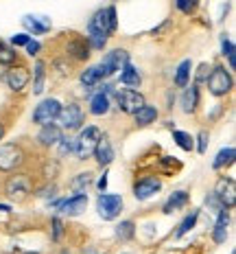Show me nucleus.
Segmentation results:
<instances>
[{
  "label": "nucleus",
  "instance_id": "f257e3e1",
  "mask_svg": "<svg viewBox=\"0 0 236 254\" xmlns=\"http://www.w3.org/2000/svg\"><path fill=\"white\" fill-rule=\"evenodd\" d=\"M118 31V11L116 4H109V7L96 9L90 20H88V33H98L105 38H112Z\"/></svg>",
  "mask_w": 236,
  "mask_h": 254
},
{
  "label": "nucleus",
  "instance_id": "f03ea898",
  "mask_svg": "<svg viewBox=\"0 0 236 254\" xmlns=\"http://www.w3.org/2000/svg\"><path fill=\"white\" fill-rule=\"evenodd\" d=\"M4 195L13 202H24L33 195L35 190V182L29 173H22V171H13L11 176L4 180Z\"/></svg>",
  "mask_w": 236,
  "mask_h": 254
},
{
  "label": "nucleus",
  "instance_id": "7ed1b4c3",
  "mask_svg": "<svg viewBox=\"0 0 236 254\" xmlns=\"http://www.w3.org/2000/svg\"><path fill=\"white\" fill-rule=\"evenodd\" d=\"M101 136H103L101 127H96V125L81 127V129H79V136L75 138V156H77V160H81V162L90 160L94 149H96V145H98V140H101Z\"/></svg>",
  "mask_w": 236,
  "mask_h": 254
},
{
  "label": "nucleus",
  "instance_id": "20e7f679",
  "mask_svg": "<svg viewBox=\"0 0 236 254\" xmlns=\"http://www.w3.org/2000/svg\"><path fill=\"white\" fill-rule=\"evenodd\" d=\"M26 162V151L20 142H2L0 145V173L20 171Z\"/></svg>",
  "mask_w": 236,
  "mask_h": 254
},
{
  "label": "nucleus",
  "instance_id": "39448f33",
  "mask_svg": "<svg viewBox=\"0 0 236 254\" xmlns=\"http://www.w3.org/2000/svg\"><path fill=\"white\" fill-rule=\"evenodd\" d=\"M206 86L212 97H228L234 90V77L230 70H225V66H214L210 68V75L206 79Z\"/></svg>",
  "mask_w": 236,
  "mask_h": 254
},
{
  "label": "nucleus",
  "instance_id": "423d86ee",
  "mask_svg": "<svg viewBox=\"0 0 236 254\" xmlns=\"http://www.w3.org/2000/svg\"><path fill=\"white\" fill-rule=\"evenodd\" d=\"M57 121H59V127L64 131H79L83 127V123H86V112H83V108L79 103H66L61 105L59 110V116H57Z\"/></svg>",
  "mask_w": 236,
  "mask_h": 254
},
{
  "label": "nucleus",
  "instance_id": "0eeeda50",
  "mask_svg": "<svg viewBox=\"0 0 236 254\" xmlns=\"http://www.w3.org/2000/svg\"><path fill=\"white\" fill-rule=\"evenodd\" d=\"M114 99H116V108H118L123 114H134V112H138V110L146 103L144 94L138 92V90H131V88L114 90Z\"/></svg>",
  "mask_w": 236,
  "mask_h": 254
},
{
  "label": "nucleus",
  "instance_id": "6e6552de",
  "mask_svg": "<svg viewBox=\"0 0 236 254\" xmlns=\"http://www.w3.org/2000/svg\"><path fill=\"white\" fill-rule=\"evenodd\" d=\"M123 197L116 193H101L96 197V213L101 219L105 221H114L116 217L120 215V210H123Z\"/></svg>",
  "mask_w": 236,
  "mask_h": 254
},
{
  "label": "nucleus",
  "instance_id": "1a4fd4ad",
  "mask_svg": "<svg viewBox=\"0 0 236 254\" xmlns=\"http://www.w3.org/2000/svg\"><path fill=\"white\" fill-rule=\"evenodd\" d=\"M52 208H57L66 217H79L81 213H86V208H88V193H75L72 197L55 199Z\"/></svg>",
  "mask_w": 236,
  "mask_h": 254
},
{
  "label": "nucleus",
  "instance_id": "9d476101",
  "mask_svg": "<svg viewBox=\"0 0 236 254\" xmlns=\"http://www.w3.org/2000/svg\"><path fill=\"white\" fill-rule=\"evenodd\" d=\"M59 110H61V101L59 99H44L35 105L33 110V123L35 125H48V123H55L57 116H59Z\"/></svg>",
  "mask_w": 236,
  "mask_h": 254
},
{
  "label": "nucleus",
  "instance_id": "9b49d317",
  "mask_svg": "<svg viewBox=\"0 0 236 254\" xmlns=\"http://www.w3.org/2000/svg\"><path fill=\"white\" fill-rule=\"evenodd\" d=\"M127 62H129V53L125 49L109 51L101 60V64H98V68H101V72H103V79H109V77L116 75V72H120V68H123Z\"/></svg>",
  "mask_w": 236,
  "mask_h": 254
},
{
  "label": "nucleus",
  "instance_id": "f8f14e48",
  "mask_svg": "<svg viewBox=\"0 0 236 254\" xmlns=\"http://www.w3.org/2000/svg\"><path fill=\"white\" fill-rule=\"evenodd\" d=\"M162 189V180L157 176H142L134 182V197L138 202H146V199L155 197Z\"/></svg>",
  "mask_w": 236,
  "mask_h": 254
},
{
  "label": "nucleus",
  "instance_id": "ddd939ff",
  "mask_svg": "<svg viewBox=\"0 0 236 254\" xmlns=\"http://www.w3.org/2000/svg\"><path fill=\"white\" fill-rule=\"evenodd\" d=\"M212 193L217 195V199L221 202L223 208L232 210L234 206H236V182H234V178L221 176V178L217 180V184H214Z\"/></svg>",
  "mask_w": 236,
  "mask_h": 254
},
{
  "label": "nucleus",
  "instance_id": "4468645a",
  "mask_svg": "<svg viewBox=\"0 0 236 254\" xmlns=\"http://www.w3.org/2000/svg\"><path fill=\"white\" fill-rule=\"evenodd\" d=\"M2 79L13 92H22L31 81V68L22 66V64H13V66H9V70L4 72Z\"/></svg>",
  "mask_w": 236,
  "mask_h": 254
},
{
  "label": "nucleus",
  "instance_id": "2eb2a0df",
  "mask_svg": "<svg viewBox=\"0 0 236 254\" xmlns=\"http://www.w3.org/2000/svg\"><path fill=\"white\" fill-rule=\"evenodd\" d=\"M70 38L66 40V46H64V53L66 57L75 62H88L90 60V46H88V40L81 38L77 33H68Z\"/></svg>",
  "mask_w": 236,
  "mask_h": 254
},
{
  "label": "nucleus",
  "instance_id": "dca6fc26",
  "mask_svg": "<svg viewBox=\"0 0 236 254\" xmlns=\"http://www.w3.org/2000/svg\"><path fill=\"white\" fill-rule=\"evenodd\" d=\"M22 26L26 29L29 35H44L52 29V22L48 15H42V13H26L22 18Z\"/></svg>",
  "mask_w": 236,
  "mask_h": 254
},
{
  "label": "nucleus",
  "instance_id": "f3484780",
  "mask_svg": "<svg viewBox=\"0 0 236 254\" xmlns=\"http://www.w3.org/2000/svg\"><path fill=\"white\" fill-rule=\"evenodd\" d=\"M199 101H201V92H199L197 83H188L184 88L182 97H180V105H182V112L184 114H195L199 108Z\"/></svg>",
  "mask_w": 236,
  "mask_h": 254
},
{
  "label": "nucleus",
  "instance_id": "a211bd4d",
  "mask_svg": "<svg viewBox=\"0 0 236 254\" xmlns=\"http://www.w3.org/2000/svg\"><path fill=\"white\" fill-rule=\"evenodd\" d=\"M61 136H64V129L57 123L42 125V129L38 131V145L44 147V149H50V147H55L59 142Z\"/></svg>",
  "mask_w": 236,
  "mask_h": 254
},
{
  "label": "nucleus",
  "instance_id": "6ab92c4d",
  "mask_svg": "<svg viewBox=\"0 0 236 254\" xmlns=\"http://www.w3.org/2000/svg\"><path fill=\"white\" fill-rule=\"evenodd\" d=\"M92 156L96 158V165L98 167H105V169H107L114 162V158H116V151H114L112 140H109L105 134L101 136V140H98V145H96V149H94Z\"/></svg>",
  "mask_w": 236,
  "mask_h": 254
},
{
  "label": "nucleus",
  "instance_id": "aec40b11",
  "mask_svg": "<svg viewBox=\"0 0 236 254\" xmlns=\"http://www.w3.org/2000/svg\"><path fill=\"white\" fill-rule=\"evenodd\" d=\"M118 83L125 88H140V83H142V75H140V70L134 66L131 62H127L123 68H120V75H118Z\"/></svg>",
  "mask_w": 236,
  "mask_h": 254
},
{
  "label": "nucleus",
  "instance_id": "412c9836",
  "mask_svg": "<svg viewBox=\"0 0 236 254\" xmlns=\"http://www.w3.org/2000/svg\"><path fill=\"white\" fill-rule=\"evenodd\" d=\"M188 202H190V195H188L186 190H175V193L169 195V199H166L164 206H162V213L173 215V213H177V210L186 208Z\"/></svg>",
  "mask_w": 236,
  "mask_h": 254
},
{
  "label": "nucleus",
  "instance_id": "4be33fe9",
  "mask_svg": "<svg viewBox=\"0 0 236 254\" xmlns=\"http://www.w3.org/2000/svg\"><path fill=\"white\" fill-rule=\"evenodd\" d=\"M228 226H230V213L228 208H221L217 213V221H214V228H212V241L214 243H225L228 239Z\"/></svg>",
  "mask_w": 236,
  "mask_h": 254
},
{
  "label": "nucleus",
  "instance_id": "5701e85b",
  "mask_svg": "<svg viewBox=\"0 0 236 254\" xmlns=\"http://www.w3.org/2000/svg\"><path fill=\"white\" fill-rule=\"evenodd\" d=\"M112 108V101H109V94H105L103 90H98L96 94L90 99V114L92 116H105Z\"/></svg>",
  "mask_w": 236,
  "mask_h": 254
},
{
  "label": "nucleus",
  "instance_id": "b1692460",
  "mask_svg": "<svg viewBox=\"0 0 236 254\" xmlns=\"http://www.w3.org/2000/svg\"><path fill=\"white\" fill-rule=\"evenodd\" d=\"M157 114H160V112H157L155 105L144 103L138 112H134V121H136V125H138V127H149V125H153L157 121Z\"/></svg>",
  "mask_w": 236,
  "mask_h": 254
},
{
  "label": "nucleus",
  "instance_id": "393cba45",
  "mask_svg": "<svg viewBox=\"0 0 236 254\" xmlns=\"http://www.w3.org/2000/svg\"><path fill=\"white\" fill-rule=\"evenodd\" d=\"M79 81H81V86H86V90H92L96 86H101L103 83V72L98 66H90L86 68V70L79 75Z\"/></svg>",
  "mask_w": 236,
  "mask_h": 254
},
{
  "label": "nucleus",
  "instance_id": "a878e982",
  "mask_svg": "<svg viewBox=\"0 0 236 254\" xmlns=\"http://www.w3.org/2000/svg\"><path fill=\"white\" fill-rule=\"evenodd\" d=\"M92 184H94V173L92 171H81L70 180V190L72 193H88V189H90Z\"/></svg>",
  "mask_w": 236,
  "mask_h": 254
},
{
  "label": "nucleus",
  "instance_id": "bb28decb",
  "mask_svg": "<svg viewBox=\"0 0 236 254\" xmlns=\"http://www.w3.org/2000/svg\"><path fill=\"white\" fill-rule=\"evenodd\" d=\"M234 160H236V149H234V147H223V149L217 153V158L212 160V169H214V171H219V169L232 167Z\"/></svg>",
  "mask_w": 236,
  "mask_h": 254
},
{
  "label": "nucleus",
  "instance_id": "cd10ccee",
  "mask_svg": "<svg viewBox=\"0 0 236 254\" xmlns=\"http://www.w3.org/2000/svg\"><path fill=\"white\" fill-rule=\"evenodd\" d=\"M46 86V62L38 60L33 66V94H42Z\"/></svg>",
  "mask_w": 236,
  "mask_h": 254
},
{
  "label": "nucleus",
  "instance_id": "c85d7f7f",
  "mask_svg": "<svg viewBox=\"0 0 236 254\" xmlns=\"http://www.w3.org/2000/svg\"><path fill=\"white\" fill-rule=\"evenodd\" d=\"M190 75H192V62L190 60H184L180 62V66H177V70H175V86L177 88H186L188 83H190Z\"/></svg>",
  "mask_w": 236,
  "mask_h": 254
},
{
  "label": "nucleus",
  "instance_id": "c756f323",
  "mask_svg": "<svg viewBox=\"0 0 236 254\" xmlns=\"http://www.w3.org/2000/svg\"><path fill=\"white\" fill-rule=\"evenodd\" d=\"M197 219H199V210L195 208V210H190V213H188V215L180 221V226H177V230L173 232V237H175V239H182V237L186 235V232H190L192 228H195Z\"/></svg>",
  "mask_w": 236,
  "mask_h": 254
},
{
  "label": "nucleus",
  "instance_id": "7c9ffc66",
  "mask_svg": "<svg viewBox=\"0 0 236 254\" xmlns=\"http://www.w3.org/2000/svg\"><path fill=\"white\" fill-rule=\"evenodd\" d=\"M173 140H175V145L180 147V149H184V151H192V149H195V138H192L188 131L173 129Z\"/></svg>",
  "mask_w": 236,
  "mask_h": 254
},
{
  "label": "nucleus",
  "instance_id": "2f4dec72",
  "mask_svg": "<svg viewBox=\"0 0 236 254\" xmlns=\"http://www.w3.org/2000/svg\"><path fill=\"white\" fill-rule=\"evenodd\" d=\"M116 239L120 241H129V239H134L136 237V224L131 219H125V221H120V224L116 226Z\"/></svg>",
  "mask_w": 236,
  "mask_h": 254
},
{
  "label": "nucleus",
  "instance_id": "473e14b6",
  "mask_svg": "<svg viewBox=\"0 0 236 254\" xmlns=\"http://www.w3.org/2000/svg\"><path fill=\"white\" fill-rule=\"evenodd\" d=\"M0 64L2 66H13V64H18V53L11 44H7V42H0Z\"/></svg>",
  "mask_w": 236,
  "mask_h": 254
},
{
  "label": "nucleus",
  "instance_id": "72a5a7b5",
  "mask_svg": "<svg viewBox=\"0 0 236 254\" xmlns=\"http://www.w3.org/2000/svg\"><path fill=\"white\" fill-rule=\"evenodd\" d=\"M221 55L228 57L230 70H234V66H236V46H234V42L230 40L228 35H223L221 38Z\"/></svg>",
  "mask_w": 236,
  "mask_h": 254
},
{
  "label": "nucleus",
  "instance_id": "f704fd0d",
  "mask_svg": "<svg viewBox=\"0 0 236 254\" xmlns=\"http://www.w3.org/2000/svg\"><path fill=\"white\" fill-rule=\"evenodd\" d=\"M88 46H90V51H103L105 46H107V40L105 35H98V33H88Z\"/></svg>",
  "mask_w": 236,
  "mask_h": 254
},
{
  "label": "nucleus",
  "instance_id": "c9c22d12",
  "mask_svg": "<svg viewBox=\"0 0 236 254\" xmlns=\"http://www.w3.org/2000/svg\"><path fill=\"white\" fill-rule=\"evenodd\" d=\"M55 147H57V151H59V158H64V156H68V153L75 151V138H70V136H61Z\"/></svg>",
  "mask_w": 236,
  "mask_h": 254
},
{
  "label": "nucleus",
  "instance_id": "e433bc0d",
  "mask_svg": "<svg viewBox=\"0 0 236 254\" xmlns=\"http://www.w3.org/2000/svg\"><path fill=\"white\" fill-rule=\"evenodd\" d=\"M38 197H42V199H52L57 195V184L52 182V184H46V187H42V189H38V190H33Z\"/></svg>",
  "mask_w": 236,
  "mask_h": 254
},
{
  "label": "nucleus",
  "instance_id": "4c0bfd02",
  "mask_svg": "<svg viewBox=\"0 0 236 254\" xmlns=\"http://www.w3.org/2000/svg\"><path fill=\"white\" fill-rule=\"evenodd\" d=\"M50 226H52V241H59L61 235H64V221H61L59 217H52Z\"/></svg>",
  "mask_w": 236,
  "mask_h": 254
},
{
  "label": "nucleus",
  "instance_id": "58836bf2",
  "mask_svg": "<svg viewBox=\"0 0 236 254\" xmlns=\"http://www.w3.org/2000/svg\"><path fill=\"white\" fill-rule=\"evenodd\" d=\"M208 145H210V134L206 129H201V131H199V136H197V151L199 153H206Z\"/></svg>",
  "mask_w": 236,
  "mask_h": 254
},
{
  "label": "nucleus",
  "instance_id": "ea45409f",
  "mask_svg": "<svg viewBox=\"0 0 236 254\" xmlns=\"http://www.w3.org/2000/svg\"><path fill=\"white\" fill-rule=\"evenodd\" d=\"M175 9H177L180 13H184V15H192V13H195V9H192L190 0H175Z\"/></svg>",
  "mask_w": 236,
  "mask_h": 254
},
{
  "label": "nucleus",
  "instance_id": "a19ab883",
  "mask_svg": "<svg viewBox=\"0 0 236 254\" xmlns=\"http://www.w3.org/2000/svg\"><path fill=\"white\" fill-rule=\"evenodd\" d=\"M24 49H26V55H29V57H38V55H40V51H42V44H40L38 40L31 38L29 42H26Z\"/></svg>",
  "mask_w": 236,
  "mask_h": 254
},
{
  "label": "nucleus",
  "instance_id": "79ce46f5",
  "mask_svg": "<svg viewBox=\"0 0 236 254\" xmlns=\"http://www.w3.org/2000/svg\"><path fill=\"white\" fill-rule=\"evenodd\" d=\"M192 72H195V70H192ZM208 75H210V66H208V64H201V66H199V70L195 72V83H197V86H199V83H206Z\"/></svg>",
  "mask_w": 236,
  "mask_h": 254
},
{
  "label": "nucleus",
  "instance_id": "37998d69",
  "mask_svg": "<svg viewBox=\"0 0 236 254\" xmlns=\"http://www.w3.org/2000/svg\"><path fill=\"white\" fill-rule=\"evenodd\" d=\"M29 40H31V35L26 33V31H24V33H15L11 38V46H13V49H18V46H26V42H29Z\"/></svg>",
  "mask_w": 236,
  "mask_h": 254
},
{
  "label": "nucleus",
  "instance_id": "c03bdc74",
  "mask_svg": "<svg viewBox=\"0 0 236 254\" xmlns=\"http://www.w3.org/2000/svg\"><path fill=\"white\" fill-rule=\"evenodd\" d=\"M206 204H208L210 208L214 210V213H219V210L223 208V206H221V202H219V199H217V195H214V193H210L208 197H206Z\"/></svg>",
  "mask_w": 236,
  "mask_h": 254
},
{
  "label": "nucleus",
  "instance_id": "a18cd8bd",
  "mask_svg": "<svg viewBox=\"0 0 236 254\" xmlns=\"http://www.w3.org/2000/svg\"><path fill=\"white\" fill-rule=\"evenodd\" d=\"M55 68L59 70V75H70V64H66V62L57 60V62H55Z\"/></svg>",
  "mask_w": 236,
  "mask_h": 254
},
{
  "label": "nucleus",
  "instance_id": "49530a36",
  "mask_svg": "<svg viewBox=\"0 0 236 254\" xmlns=\"http://www.w3.org/2000/svg\"><path fill=\"white\" fill-rule=\"evenodd\" d=\"M96 187H98V190H101V193H105V189H107V171H103V176L98 178Z\"/></svg>",
  "mask_w": 236,
  "mask_h": 254
},
{
  "label": "nucleus",
  "instance_id": "de8ad7c7",
  "mask_svg": "<svg viewBox=\"0 0 236 254\" xmlns=\"http://www.w3.org/2000/svg\"><path fill=\"white\" fill-rule=\"evenodd\" d=\"M0 210H2V213H11V206H9V204H0Z\"/></svg>",
  "mask_w": 236,
  "mask_h": 254
},
{
  "label": "nucleus",
  "instance_id": "09e8293b",
  "mask_svg": "<svg viewBox=\"0 0 236 254\" xmlns=\"http://www.w3.org/2000/svg\"><path fill=\"white\" fill-rule=\"evenodd\" d=\"M4 131H7V129H4V123H2V121H0V140H2V136H4Z\"/></svg>",
  "mask_w": 236,
  "mask_h": 254
},
{
  "label": "nucleus",
  "instance_id": "8fccbe9b",
  "mask_svg": "<svg viewBox=\"0 0 236 254\" xmlns=\"http://www.w3.org/2000/svg\"><path fill=\"white\" fill-rule=\"evenodd\" d=\"M199 2H201V0H190V4H192V9H195V11H197V7H199Z\"/></svg>",
  "mask_w": 236,
  "mask_h": 254
},
{
  "label": "nucleus",
  "instance_id": "3c124183",
  "mask_svg": "<svg viewBox=\"0 0 236 254\" xmlns=\"http://www.w3.org/2000/svg\"><path fill=\"white\" fill-rule=\"evenodd\" d=\"M24 254H40V252H24Z\"/></svg>",
  "mask_w": 236,
  "mask_h": 254
},
{
  "label": "nucleus",
  "instance_id": "603ef678",
  "mask_svg": "<svg viewBox=\"0 0 236 254\" xmlns=\"http://www.w3.org/2000/svg\"><path fill=\"white\" fill-rule=\"evenodd\" d=\"M59 254H70V252H68V250H64V252H59Z\"/></svg>",
  "mask_w": 236,
  "mask_h": 254
},
{
  "label": "nucleus",
  "instance_id": "864d4df0",
  "mask_svg": "<svg viewBox=\"0 0 236 254\" xmlns=\"http://www.w3.org/2000/svg\"><path fill=\"white\" fill-rule=\"evenodd\" d=\"M232 254H234V252H232Z\"/></svg>",
  "mask_w": 236,
  "mask_h": 254
}]
</instances>
